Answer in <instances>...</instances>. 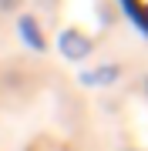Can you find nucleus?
I'll list each match as a JSON object with an SVG mask.
<instances>
[{"label":"nucleus","instance_id":"nucleus-1","mask_svg":"<svg viewBox=\"0 0 148 151\" xmlns=\"http://www.w3.org/2000/svg\"><path fill=\"white\" fill-rule=\"evenodd\" d=\"M131 7L138 10V17H145V20H148V0H131Z\"/></svg>","mask_w":148,"mask_h":151}]
</instances>
